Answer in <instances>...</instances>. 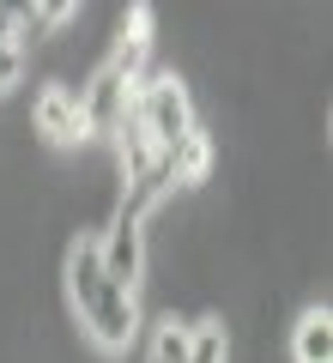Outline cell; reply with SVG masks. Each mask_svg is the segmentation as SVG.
Masks as SVG:
<instances>
[{
    "mask_svg": "<svg viewBox=\"0 0 333 363\" xmlns=\"http://www.w3.org/2000/svg\"><path fill=\"white\" fill-rule=\"evenodd\" d=\"M67 297H73V315L103 351H121L133 333H140V303H133L128 285H116L103 272V255H97V236H79L67 248Z\"/></svg>",
    "mask_w": 333,
    "mask_h": 363,
    "instance_id": "6da1fadb",
    "label": "cell"
},
{
    "mask_svg": "<svg viewBox=\"0 0 333 363\" xmlns=\"http://www.w3.org/2000/svg\"><path fill=\"white\" fill-rule=\"evenodd\" d=\"M152 13L133 6L121 18V43L109 49V61L91 73V85H79V109H85V133H116V121L128 116L133 91H140V67H146V49H152Z\"/></svg>",
    "mask_w": 333,
    "mask_h": 363,
    "instance_id": "7a4b0ae2",
    "label": "cell"
},
{
    "mask_svg": "<svg viewBox=\"0 0 333 363\" xmlns=\"http://www.w3.org/2000/svg\"><path fill=\"white\" fill-rule=\"evenodd\" d=\"M133 128L146 133V145H152L158 157H176V145L188 140L200 121H194V104H188V91H182L176 73H158V79H140V91H133V104H128Z\"/></svg>",
    "mask_w": 333,
    "mask_h": 363,
    "instance_id": "3957f363",
    "label": "cell"
},
{
    "mask_svg": "<svg viewBox=\"0 0 333 363\" xmlns=\"http://www.w3.org/2000/svg\"><path fill=\"white\" fill-rule=\"evenodd\" d=\"M97 255H103V272L116 279V285H140V267H146V218L128 206H116L109 218V236H97Z\"/></svg>",
    "mask_w": 333,
    "mask_h": 363,
    "instance_id": "277c9868",
    "label": "cell"
},
{
    "mask_svg": "<svg viewBox=\"0 0 333 363\" xmlns=\"http://www.w3.org/2000/svg\"><path fill=\"white\" fill-rule=\"evenodd\" d=\"M37 133L43 140H55V145H73V140H85V109H79V91L73 85H43V97H37Z\"/></svg>",
    "mask_w": 333,
    "mask_h": 363,
    "instance_id": "5b68a950",
    "label": "cell"
},
{
    "mask_svg": "<svg viewBox=\"0 0 333 363\" xmlns=\"http://www.w3.org/2000/svg\"><path fill=\"white\" fill-rule=\"evenodd\" d=\"M291 357L297 363H333V315H327V303H321V309H303V321H297V333H291Z\"/></svg>",
    "mask_w": 333,
    "mask_h": 363,
    "instance_id": "8992f818",
    "label": "cell"
},
{
    "mask_svg": "<svg viewBox=\"0 0 333 363\" xmlns=\"http://www.w3.org/2000/svg\"><path fill=\"white\" fill-rule=\"evenodd\" d=\"M73 18V0H31V6H13V37H18V49H25V37L37 43V37H49L55 25H67Z\"/></svg>",
    "mask_w": 333,
    "mask_h": 363,
    "instance_id": "52a82bcc",
    "label": "cell"
},
{
    "mask_svg": "<svg viewBox=\"0 0 333 363\" xmlns=\"http://www.w3.org/2000/svg\"><path fill=\"white\" fill-rule=\"evenodd\" d=\"M170 169H176V182H206V169H212V133H206V128H194L188 140L176 145Z\"/></svg>",
    "mask_w": 333,
    "mask_h": 363,
    "instance_id": "ba28073f",
    "label": "cell"
},
{
    "mask_svg": "<svg viewBox=\"0 0 333 363\" xmlns=\"http://www.w3.org/2000/svg\"><path fill=\"white\" fill-rule=\"evenodd\" d=\"M231 339H224V321H200L188 327V363H224Z\"/></svg>",
    "mask_w": 333,
    "mask_h": 363,
    "instance_id": "9c48e42d",
    "label": "cell"
},
{
    "mask_svg": "<svg viewBox=\"0 0 333 363\" xmlns=\"http://www.w3.org/2000/svg\"><path fill=\"white\" fill-rule=\"evenodd\" d=\"M18 73H25V49L13 37V6H0V91H13Z\"/></svg>",
    "mask_w": 333,
    "mask_h": 363,
    "instance_id": "30bf717a",
    "label": "cell"
},
{
    "mask_svg": "<svg viewBox=\"0 0 333 363\" xmlns=\"http://www.w3.org/2000/svg\"><path fill=\"white\" fill-rule=\"evenodd\" d=\"M146 363H188V327H158V339H152V357Z\"/></svg>",
    "mask_w": 333,
    "mask_h": 363,
    "instance_id": "8fae6325",
    "label": "cell"
}]
</instances>
